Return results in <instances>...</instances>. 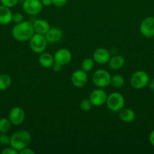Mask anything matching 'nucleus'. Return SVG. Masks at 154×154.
Returning a JSON list of instances; mask_svg holds the SVG:
<instances>
[{"mask_svg": "<svg viewBox=\"0 0 154 154\" xmlns=\"http://www.w3.org/2000/svg\"><path fill=\"white\" fill-rule=\"evenodd\" d=\"M119 117L124 123H129L135 119V113L131 108H123L119 111Z\"/></svg>", "mask_w": 154, "mask_h": 154, "instance_id": "nucleus-16", "label": "nucleus"}, {"mask_svg": "<svg viewBox=\"0 0 154 154\" xmlns=\"http://www.w3.org/2000/svg\"><path fill=\"white\" fill-rule=\"evenodd\" d=\"M2 154H18V151L14 149L12 147H5L2 150Z\"/></svg>", "mask_w": 154, "mask_h": 154, "instance_id": "nucleus-28", "label": "nucleus"}, {"mask_svg": "<svg viewBox=\"0 0 154 154\" xmlns=\"http://www.w3.org/2000/svg\"><path fill=\"white\" fill-rule=\"evenodd\" d=\"M47 42L49 44H56L63 38V31L57 26L50 27L49 30L45 35Z\"/></svg>", "mask_w": 154, "mask_h": 154, "instance_id": "nucleus-14", "label": "nucleus"}, {"mask_svg": "<svg viewBox=\"0 0 154 154\" xmlns=\"http://www.w3.org/2000/svg\"><path fill=\"white\" fill-rule=\"evenodd\" d=\"M149 141L151 144L154 147V129L151 131L149 135Z\"/></svg>", "mask_w": 154, "mask_h": 154, "instance_id": "nucleus-32", "label": "nucleus"}, {"mask_svg": "<svg viewBox=\"0 0 154 154\" xmlns=\"http://www.w3.org/2000/svg\"><path fill=\"white\" fill-rule=\"evenodd\" d=\"M111 75L105 69H98L92 75V82L98 88H104L110 85Z\"/></svg>", "mask_w": 154, "mask_h": 154, "instance_id": "nucleus-6", "label": "nucleus"}, {"mask_svg": "<svg viewBox=\"0 0 154 154\" xmlns=\"http://www.w3.org/2000/svg\"><path fill=\"white\" fill-rule=\"evenodd\" d=\"M125 58L121 55H116L113 57H110L108 61V66L110 69L113 70H118L121 69L125 64Z\"/></svg>", "mask_w": 154, "mask_h": 154, "instance_id": "nucleus-19", "label": "nucleus"}, {"mask_svg": "<svg viewBox=\"0 0 154 154\" xmlns=\"http://www.w3.org/2000/svg\"><path fill=\"white\" fill-rule=\"evenodd\" d=\"M33 28H34L35 33L44 35H45L47 32L50 29V24L47 20L44 19H38L33 23Z\"/></svg>", "mask_w": 154, "mask_h": 154, "instance_id": "nucleus-15", "label": "nucleus"}, {"mask_svg": "<svg viewBox=\"0 0 154 154\" xmlns=\"http://www.w3.org/2000/svg\"><path fill=\"white\" fill-rule=\"evenodd\" d=\"M54 59L55 63H59L63 66H66L72 60V54L70 51L66 48H60L55 52Z\"/></svg>", "mask_w": 154, "mask_h": 154, "instance_id": "nucleus-12", "label": "nucleus"}, {"mask_svg": "<svg viewBox=\"0 0 154 154\" xmlns=\"http://www.w3.org/2000/svg\"><path fill=\"white\" fill-rule=\"evenodd\" d=\"M42 5L45 7H48L51 5H52V0H41Z\"/></svg>", "mask_w": 154, "mask_h": 154, "instance_id": "nucleus-33", "label": "nucleus"}, {"mask_svg": "<svg viewBox=\"0 0 154 154\" xmlns=\"http://www.w3.org/2000/svg\"><path fill=\"white\" fill-rule=\"evenodd\" d=\"M106 105L110 111L119 112L125 106V98L120 93L113 92L107 96Z\"/></svg>", "mask_w": 154, "mask_h": 154, "instance_id": "nucleus-3", "label": "nucleus"}, {"mask_svg": "<svg viewBox=\"0 0 154 154\" xmlns=\"http://www.w3.org/2000/svg\"><path fill=\"white\" fill-rule=\"evenodd\" d=\"M54 63V56L51 54L50 53L43 52L40 54V56L39 57V63L42 67L46 68H51Z\"/></svg>", "mask_w": 154, "mask_h": 154, "instance_id": "nucleus-18", "label": "nucleus"}, {"mask_svg": "<svg viewBox=\"0 0 154 154\" xmlns=\"http://www.w3.org/2000/svg\"><path fill=\"white\" fill-rule=\"evenodd\" d=\"M107 94L105 90L102 88H97L92 90L89 96V99L91 102L93 106H101L106 104Z\"/></svg>", "mask_w": 154, "mask_h": 154, "instance_id": "nucleus-9", "label": "nucleus"}, {"mask_svg": "<svg viewBox=\"0 0 154 154\" xmlns=\"http://www.w3.org/2000/svg\"><path fill=\"white\" fill-rule=\"evenodd\" d=\"M12 14L10 8L6 6L0 5V24L7 25L12 21Z\"/></svg>", "mask_w": 154, "mask_h": 154, "instance_id": "nucleus-17", "label": "nucleus"}, {"mask_svg": "<svg viewBox=\"0 0 154 154\" xmlns=\"http://www.w3.org/2000/svg\"><path fill=\"white\" fill-rule=\"evenodd\" d=\"M34 33L33 23L27 20L16 23L11 29L12 37L16 41L21 42L29 41Z\"/></svg>", "mask_w": 154, "mask_h": 154, "instance_id": "nucleus-1", "label": "nucleus"}, {"mask_svg": "<svg viewBox=\"0 0 154 154\" xmlns=\"http://www.w3.org/2000/svg\"><path fill=\"white\" fill-rule=\"evenodd\" d=\"M67 0H52V4L58 8L63 7L66 4Z\"/></svg>", "mask_w": 154, "mask_h": 154, "instance_id": "nucleus-29", "label": "nucleus"}, {"mask_svg": "<svg viewBox=\"0 0 154 154\" xmlns=\"http://www.w3.org/2000/svg\"><path fill=\"white\" fill-rule=\"evenodd\" d=\"M149 78L145 71L137 70L131 75L130 84L135 90H141L147 86Z\"/></svg>", "mask_w": 154, "mask_h": 154, "instance_id": "nucleus-4", "label": "nucleus"}, {"mask_svg": "<svg viewBox=\"0 0 154 154\" xmlns=\"http://www.w3.org/2000/svg\"><path fill=\"white\" fill-rule=\"evenodd\" d=\"M147 87L150 89L151 90H154V78L149 79V82H148Z\"/></svg>", "mask_w": 154, "mask_h": 154, "instance_id": "nucleus-34", "label": "nucleus"}, {"mask_svg": "<svg viewBox=\"0 0 154 154\" xmlns=\"http://www.w3.org/2000/svg\"><path fill=\"white\" fill-rule=\"evenodd\" d=\"M95 62L93 58H85L82 62L81 69H82L85 72H91L95 66Z\"/></svg>", "mask_w": 154, "mask_h": 154, "instance_id": "nucleus-23", "label": "nucleus"}, {"mask_svg": "<svg viewBox=\"0 0 154 154\" xmlns=\"http://www.w3.org/2000/svg\"><path fill=\"white\" fill-rule=\"evenodd\" d=\"M12 80L9 75L3 73L0 75V90L4 91L8 90L11 85Z\"/></svg>", "mask_w": 154, "mask_h": 154, "instance_id": "nucleus-20", "label": "nucleus"}, {"mask_svg": "<svg viewBox=\"0 0 154 154\" xmlns=\"http://www.w3.org/2000/svg\"><path fill=\"white\" fill-rule=\"evenodd\" d=\"M71 82L74 87L77 88H82L85 87L88 82L87 72L82 69H78L72 72L71 75Z\"/></svg>", "mask_w": 154, "mask_h": 154, "instance_id": "nucleus-11", "label": "nucleus"}, {"mask_svg": "<svg viewBox=\"0 0 154 154\" xmlns=\"http://www.w3.org/2000/svg\"><path fill=\"white\" fill-rule=\"evenodd\" d=\"M0 144L3 146L10 144V136L6 133H0Z\"/></svg>", "mask_w": 154, "mask_h": 154, "instance_id": "nucleus-25", "label": "nucleus"}, {"mask_svg": "<svg viewBox=\"0 0 154 154\" xmlns=\"http://www.w3.org/2000/svg\"><path fill=\"white\" fill-rule=\"evenodd\" d=\"M29 43H30V49L32 50V51L39 54L45 52L47 49V45H48V42L45 38V36L44 35L38 34V33L33 34L31 38L29 40Z\"/></svg>", "mask_w": 154, "mask_h": 154, "instance_id": "nucleus-5", "label": "nucleus"}, {"mask_svg": "<svg viewBox=\"0 0 154 154\" xmlns=\"http://www.w3.org/2000/svg\"><path fill=\"white\" fill-rule=\"evenodd\" d=\"M18 1H19V0H0L1 4L2 5L6 6V7L9 8L14 7V6L18 4Z\"/></svg>", "mask_w": 154, "mask_h": 154, "instance_id": "nucleus-26", "label": "nucleus"}, {"mask_svg": "<svg viewBox=\"0 0 154 154\" xmlns=\"http://www.w3.org/2000/svg\"><path fill=\"white\" fill-rule=\"evenodd\" d=\"M12 21H13L15 24L21 23L22 21H24V16H23L22 14L21 13L13 14V15H12Z\"/></svg>", "mask_w": 154, "mask_h": 154, "instance_id": "nucleus-27", "label": "nucleus"}, {"mask_svg": "<svg viewBox=\"0 0 154 154\" xmlns=\"http://www.w3.org/2000/svg\"><path fill=\"white\" fill-rule=\"evenodd\" d=\"M31 140L30 132L24 129H20L14 132L10 136V146L19 153L21 150L28 147Z\"/></svg>", "mask_w": 154, "mask_h": 154, "instance_id": "nucleus-2", "label": "nucleus"}, {"mask_svg": "<svg viewBox=\"0 0 154 154\" xmlns=\"http://www.w3.org/2000/svg\"><path fill=\"white\" fill-rule=\"evenodd\" d=\"M140 32L146 38L154 37V17H146L141 21Z\"/></svg>", "mask_w": 154, "mask_h": 154, "instance_id": "nucleus-8", "label": "nucleus"}, {"mask_svg": "<svg viewBox=\"0 0 154 154\" xmlns=\"http://www.w3.org/2000/svg\"><path fill=\"white\" fill-rule=\"evenodd\" d=\"M62 67H63V66H61V65H60L59 63H57L54 62V64H53V66H51V68H52L53 71L55 72H60V70L62 69Z\"/></svg>", "mask_w": 154, "mask_h": 154, "instance_id": "nucleus-31", "label": "nucleus"}, {"mask_svg": "<svg viewBox=\"0 0 154 154\" xmlns=\"http://www.w3.org/2000/svg\"><path fill=\"white\" fill-rule=\"evenodd\" d=\"M80 109L83 111H90L91 109L93 107V105H92L91 102L90 101L89 99H84L81 101L80 102Z\"/></svg>", "mask_w": 154, "mask_h": 154, "instance_id": "nucleus-24", "label": "nucleus"}, {"mask_svg": "<svg viewBox=\"0 0 154 154\" xmlns=\"http://www.w3.org/2000/svg\"><path fill=\"white\" fill-rule=\"evenodd\" d=\"M110 54L108 50L104 48H99L95 50L92 55V58L98 64L104 65L108 63L110 59Z\"/></svg>", "mask_w": 154, "mask_h": 154, "instance_id": "nucleus-13", "label": "nucleus"}, {"mask_svg": "<svg viewBox=\"0 0 154 154\" xmlns=\"http://www.w3.org/2000/svg\"><path fill=\"white\" fill-rule=\"evenodd\" d=\"M22 7L27 14L35 16L42 11L43 5L41 0H24Z\"/></svg>", "mask_w": 154, "mask_h": 154, "instance_id": "nucleus-7", "label": "nucleus"}, {"mask_svg": "<svg viewBox=\"0 0 154 154\" xmlns=\"http://www.w3.org/2000/svg\"><path fill=\"white\" fill-rule=\"evenodd\" d=\"M125 84V78L122 75L116 74L111 77V81H110V85L113 86L114 88L119 89L123 87Z\"/></svg>", "mask_w": 154, "mask_h": 154, "instance_id": "nucleus-21", "label": "nucleus"}, {"mask_svg": "<svg viewBox=\"0 0 154 154\" xmlns=\"http://www.w3.org/2000/svg\"><path fill=\"white\" fill-rule=\"evenodd\" d=\"M20 154H35V151L31 148H28V147H25L19 152Z\"/></svg>", "mask_w": 154, "mask_h": 154, "instance_id": "nucleus-30", "label": "nucleus"}, {"mask_svg": "<svg viewBox=\"0 0 154 154\" xmlns=\"http://www.w3.org/2000/svg\"><path fill=\"white\" fill-rule=\"evenodd\" d=\"M8 119L14 126H20L25 120V112L21 107H14L8 114Z\"/></svg>", "mask_w": 154, "mask_h": 154, "instance_id": "nucleus-10", "label": "nucleus"}, {"mask_svg": "<svg viewBox=\"0 0 154 154\" xmlns=\"http://www.w3.org/2000/svg\"><path fill=\"white\" fill-rule=\"evenodd\" d=\"M10 120L6 117H0V133H7L11 127Z\"/></svg>", "mask_w": 154, "mask_h": 154, "instance_id": "nucleus-22", "label": "nucleus"}]
</instances>
